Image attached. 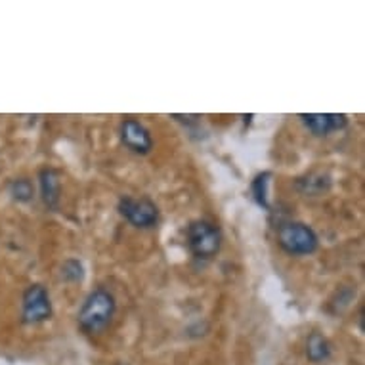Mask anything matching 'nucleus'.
I'll list each match as a JSON object with an SVG mask.
<instances>
[{"label":"nucleus","mask_w":365,"mask_h":365,"mask_svg":"<svg viewBox=\"0 0 365 365\" xmlns=\"http://www.w3.org/2000/svg\"><path fill=\"white\" fill-rule=\"evenodd\" d=\"M115 310H117V302L113 294L106 289H96L86 297L78 310V327L88 335L102 333L111 324Z\"/></svg>","instance_id":"1"},{"label":"nucleus","mask_w":365,"mask_h":365,"mask_svg":"<svg viewBox=\"0 0 365 365\" xmlns=\"http://www.w3.org/2000/svg\"><path fill=\"white\" fill-rule=\"evenodd\" d=\"M277 243L289 255H312L317 251L319 240L316 232L304 222H285L277 230Z\"/></svg>","instance_id":"2"},{"label":"nucleus","mask_w":365,"mask_h":365,"mask_svg":"<svg viewBox=\"0 0 365 365\" xmlns=\"http://www.w3.org/2000/svg\"><path fill=\"white\" fill-rule=\"evenodd\" d=\"M187 247L193 257L209 258L216 257L222 247V234L216 224L209 220H195L187 227Z\"/></svg>","instance_id":"3"},{"label":"nucleus","mask_w":365,"mask_h":365,"mask_svg":"<svg viewBox=\"0 0 365 365\" xmlns=\"http://www.w3.org/2000/svg\"><path fill=\"white\" fill-rule=\"evenodd\" d=\"M52 317V302L50 294L41 283H35L27 287L24 293V302H21V319L24 324L36 325L46 322Z\"/></svg>","instance_id":"4"},{"label":"nucleus","mask_w":365,"mask_h":365,"mask_svg":"<svg viewBox=\"0 0 365 365\" xmlns=\"http://www.w3.org/2000/svg\"><path fill=\"white\" fill-rule=\"evenodd\" d=\"M117 209L126 222H130L136 227H153L159 220L155 203L145 197H120Z\"/></svg>","instance_id":"5"},{"label":"nucleus","mask_w":365,"mask_h":365,"mask_svg":"<svg viewBox=\"0 0 365 365\" xmlns=\"http://www.w3.org/2000/svg\"><path fill=\"white\" fill-rule=\"evenodd\" d=\"M120 140L128 150L138 155H148L153 148L150 130L136 119H125L120 123Z\"/></svg>","instance_id":"6"},{"label":"nucleus","mask_w":365,"mask_h":365,"mask_svg":"<svg viewBox=\"0 0 365 365\" xmlns=\"http://www.w3.org/2000/svg\"><path fill=\"white\" fill-rule=\"evenodd\" d=\"M300 119L316 136H327L348 125V117L342 113H302Z\"/></svg>","instance_id":"7"},{"label":"nucleus","mask_w":365,"mask_h":365,"mask_svg":"<svg viewBox=\"0 0 365 365\" xmlns=\"http://www.w3.org/2000/svg\"><path fill=\"white\" fill-rule=\"evenodd\" d=\"M38 180H41L42 201L48 209H56L60 203V174L54 168H42Z\"/></svg>","instance_id":"8"},{"label":"nucleus","mask_w":365,"mask_h":365,"mask_svg":"<svg viewBox=\"0 0 365 365\" xmlns=\"http://www.w3.org/2000/svg\"><path fill=\"white\" fill-rule=\"evenodd\" d=\"M331 356V344L322 333H312L306 339V358L312 364H322Z\"/></svg>","instance_id":"9"},{"label":"nucleus","mask_w":365,"mask_h":365,"mask_svg":"<svg viewBox=\"0 0 365 365\" xmlns=\"http://www.w3.org/2000/svg\"><path fill=\"white\" fill-rule=\"evenodd\" d=\"M269 178H272V173H262L258 174L257 178L252 180V195L257 199V203L264 209H269L268 203V187H269Z\"/></svg>","instance_id":"10"},{"label":"nucleus","mask_w":365,"mask_h":365,"mask_svg":"<svg viewBox=\"0 0 365 365\" xmlns=\"http://www.w3.org/2000/svg\"><path fill=\"white\" fill-rule=\"evenodd\" d=\"M10 193L19 203H29L31 199L35 197V187L31 184V180L18 178L10 184Z\"/></svg>","instance_id":"11"},{"label":"nucleus","mask_w":365,"mask_h":365,"mask_svg":"<svg viewBox=\"0 0 365 365\" xmlns=\"http://www.w3.org/2000/svg\"><path fill=\"white\" fill-rule=\"evenodd\" d=\"M61 276H63V279H67V282H83L84 277V268L83 264L78 262V260H66L63 262V266H61Z\"/></svg>","instance_id":"12"},{"label":"nucleus","mask_w":365,"mask_h":365,"mask_svg":"<svg viewBox=\"0 0 365 365\" xmlns=\"http://www.w3.org/2000/svg\"><path fill=\"white\" fill-rule=\"evenodd\" d=\"M117 365H128V364H117Z\"/></svg>","instance_id":"13"}]
</instances>
